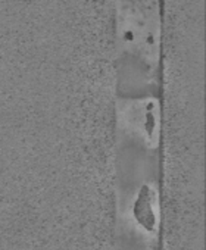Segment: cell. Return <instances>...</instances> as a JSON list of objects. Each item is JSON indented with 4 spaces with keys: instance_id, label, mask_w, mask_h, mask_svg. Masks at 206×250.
<instances>
[{
    "instance_id": "6da1fadb",
    "label": "cell",
    "mask_w": 206,
    "mask_h": 250,
    "mask_svg": "<svg viewBox=\"0 0 206 250\" xmlns=\"http://www.w3.org/2000/svg\"><path fill=\"white\" fill-rule=\"evenodd\" d=\"M120 31L127 47L146 58H153L159 42L156 0H123L120 8Z\"/></svg>"
}]
</instances>
